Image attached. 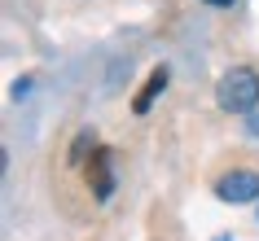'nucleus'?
<instances>
[{
  "label": "nucleus",
  "instance_id": "39448f33",
  "mask_svg": "<svg viewBox=\"0 0 259 241\" xmlns=\"http://www.w3.org/2000/svg\"><path fill=\"white\" fill-rule=\"evenodd\" d=\"M88 145H97L93 127H83V132H79V140L70 145V167H83V154H88Z\"/></svg>",
  "mask_w": 259,
  "mask_h": 241
},
{
  "label": "nucleus",
  "instance_id": "f03ea898",
  "mask_svg": "<svg viewBox=\"0 0 259 241\" xmlns=\"http://www.w3.org/2000/svg\"><path fill=\"white\" fill-rule=\"evenodd\" d=\"M215 198L229 206H246L259 198V171H224L215 180Z\"/></svg>",
  "mask_w": 259,
  "mask_h": 241
},
{
  "label": "nucleus",
  "instance_id": "423d86ee",
  "mask_svg": "<svg viewBox=\"0 0 259 241\" xmlns=\"http://www.w3.org/2000/svg\"><path fill=\"white\" fill-rule=\"evenodd\" d=\"M202 5H211V9H229V5H237V0H202Z\"/></svg>",
  "mask_w": 259,
  "mask_h": 241
},
{
  "label": "nucleus",
  "instance_id": "1a4fd4ad",
  "mask_svg": "<svg viewBox=\"0 0 259 241\" xmlns=\"http://www.w3.org/2000/svg\"><path fill=\"white\" fill-rule=\"evenodd\" d=\"M255 215H259V206H255Z\"/></svg>",
  "mask_w": 259,
  "mask_h": 241
},
{
  "label": "nucleus",
  "instance_id": "7ed1b4c3",
  "mask_svg": "<svg viewBox=\"0 0 259 241\" xmlns=\"http://www.w3.org/2000/svg\"><path fill=\"white\" fill-rule=\"evenodd\" d=\"M88 188H93L97 202H110V193H114V154L110 149H93V158H88Z\"/></svg>",
  "mask_w": 259,
  "mask_h": 241
},
{
  "label": "nucleus",
  "instance_id": "6e6552de",
  "mask_svg": "<svg viewBox=\"0 0 259 241\" xmlns=\"http://www.w3.org/2000/svg\"><path fill=\"white\" fill-rule=\"evenodd\" d=\"M215 241H229V237H215Z\"/></svg>",
  "mask_w": 259,
  "mask_h": 241
},
{
  "label": "nucleus",
  "instance_id": "0eeeda50",
  "mask_svg": "<svg viewBox=\"0 0 259 241\" xmlns=\"http://www.w3.org/2000/svg\"><path fill=\"white\" fill-rule=\"evenodd\" d=\"M246 132H250V136H259V119H250V123H246Z\"/></svg>",
  "mask_w": 259,
  "mask_h": 241
},
{
  "label": "nucleus",
  "instance_id": "f257e3e1",
  "mask_svg": "<svg viewBox=\"0 0 259 241\" xmlns=\"http://www.w3.org/2000/svg\"><path fill=\"white\" fill-rule=\"evenodd\" d=\"M215 106L224 114H250L259 106V75L250 66H233L215 83Z\"/></svg>",
  "mask_w": 259,
  "mask_h": 241
},
{
  "label": "nucleus",
  "instance_id": "20e7f679",
  "mask_svg": "<svg viewBox=\"0 0 259 241\" xmlns=\"http://www.w3.org/2000/svg\"><path fill=\"white\" fill-rule=\"evenodd\" d=\"M163 88H167V66H154V75L145 79V88H141V97L132 101V110H137V114H145V110L154 106V97L163 92Z\"/></svg>",
  "mask_w": 259,
  "mask_h": 241
}]
</instances>
